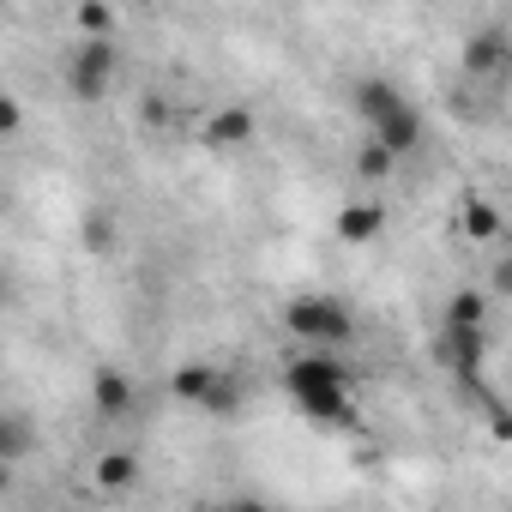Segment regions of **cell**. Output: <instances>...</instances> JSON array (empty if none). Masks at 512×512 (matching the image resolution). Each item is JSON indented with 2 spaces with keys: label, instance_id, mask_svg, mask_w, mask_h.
<instances>
[{
  "label": "cell",
  "instance_id": "obj_2",
  "mask_svg": "<svg viewBox=\"0 0 512 512\" xmlns=\"http://www.w3.org/2000/svg\"><path fill=\"white\" fill-rule=\"evenodd\" d=\"M362 115L374 121V145H380L386 157H392V151H410L416 133H422L416 109H410L392 85H362Z\"/></svg>",
  "mask_w": 512,
  "mask_h": 512
},
{
  "label": "cell",
  "instance_id": "obj_7",
  "mask_svg": "<svg viewBox=\"0 0 512 512\" xmlns=\"http://www.w3.org/2000/svg\"><path fill=\"white\" fill-rule=\"evenodd\" d=\"M211 512H260L253 500H235V506H211Z\"/></svg>",
  "mask_w": 512,
  "mask_h": 512
},
{
  "label": "cell",
  "instance_id": "obj_6",
  "mask_svg": "<svg viewBox=\"0 0 512 512\" xmlns=\"http://www.w3.org/2000/svg\"><path fill=\"white\" fill-rule=\"evenodd\" d=\"M127 470H133L127 458H109V464H103V482H109V488H127Z\"/></svg>",
  "mask_w": 512,
  "mask_h": 512
},
{
  "label": "cell",
  "instance_id": "obj_4",
  "mask_svg": "<svg viewBox=\"0 0 512 512\" xmlns=\"http://www.w3.org/2000/svg\"><path fill=\"white\" fill-rule=\"evenodd\" d=\"M109 73H115V49L109 43H79V55H73V91L79 97H103Z\"/></svg>",
  "mask_w": 512,
  "mask_h": 512
},
{
  "label": "cell",
  "instance_id": "obj_5",
  "mask_svg": "<svg viewBox=\"0 0 512 512\" xmlns=\"http://www.w3.org/2000/svg\"><path fill=\"white\" fill-rule=\"evenodd\" d=\"M500 61H506V55H500L494 37H488V43H470V67H476V73H482V67H500Z\"/></svg>",
  "mask_w": 512,
  "mask_h": 512
},
{
  "label": "cell",
  "instance_id": "obj_1",
  "mask_svg": "<svg viewBox=\"0 0 512 512\" xmlns=\"http://www.w3.org/2000/svg\"><path fill=\"white\" fill-rule=\"evenodd\" d=\"M284 392H290L314 422H344V410H350V374H344L332 356H302V362H290Z\"/></svg>",
  "mask_w": 512,
  "mask_h": 512
},
{
  "label": "cell",
  "instance_id": "obj_3",
  "mask_svg": "<svg viewBox=\"0 0 512 512\" xmlns=\"http://www.w3.org/2000/svg\"><path fill=\"white\" fill-rule=\"evenodd\" d=\"M284 320H290V332L308 338V344H332V338L350 332V314H344L338 302H290Z\"/></svg>",
  "mask_w": 512,
  "mask_h": 512
}]
</instances>
